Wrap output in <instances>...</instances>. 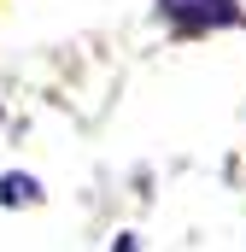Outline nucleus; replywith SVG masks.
<instances>
[{
    "instance_id": "nucleus-1",
    "label": "nucleus",
    "mask_w": 246,
    "mask_h": 252,
    "mask_svg": "<svg viewBox=\"0 0 246 252\" xmlns=\"http://www.w3.org/2000/svg\"><path fill=\"white\" fill-rule=\"evenodd\" d=\"M170 24L176 30H217V24H235V0H164Z\"/></svg>"
},
{
    "instance_id": "nucleus-2",
    "label": "nucleus",
    "mask_w": 246,
    "mask_h": 252,
    "mask_svg": "<svg viewBox=\"0 0 246 252\" xmlns=\"http://www.w3.org/2000/svg\"><path fill=\"white\" fill-rule=\"evenodd\" d=\"M0 199H6V205H24V199H41V188H35L30 176H6V182H0Z\"/></svg>"
}]
</instances>
